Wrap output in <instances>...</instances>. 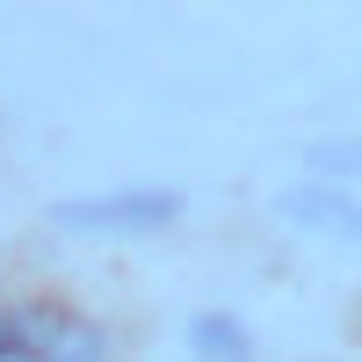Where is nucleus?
Listing matches in <instances>:
<instances>
[{
    "label": "nucleus",
    "instance_id": "1",
    "mask_svg": "<svg viewBox=\"0 0 362 362\" xmlns=\"http://www.w3.org/2000/svg\"><path fill=\"white\" fill-rule=\"evenodd\" d=\"M0 362H109V334L73 305H0Z\"/></svg>",
    "mask_w": 362,
    "mask_h": 362
},
{
    "label": "nucleus",
    "instance_id": "2",
    "mask_svg": "<svg viewBox=\"0 0 362 362\" xmlns=\"http://www.w3.org/2000/svg\"><path fill=\"white\" fill-rule=\"evenodd\" d=\"M66 232H95V239H138L174 218V189H109V196H66L51 210Z\"/></svg>",
    "mask_w": 362,
    "mask_h": 362
},
{
    "label": "nucleus",
    "instance_id": "3",
    "mask_svg": "<svg viewBox=\"0 0 362 362\" xmlns=\"http://www.w3.org/2000/svg\"><path fill=\"white\" fill-rule=\"evenodd\" d=\"M189 334H196V348H239V326L232 319H196Z\"/></svg>",
    "mask_w": 362,
    "mask_h": 362
}]
</instances>
